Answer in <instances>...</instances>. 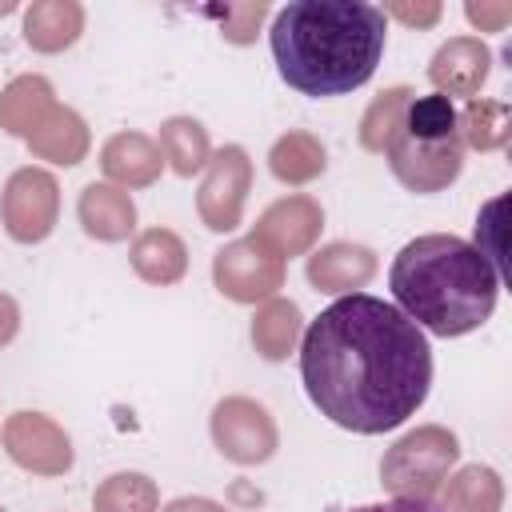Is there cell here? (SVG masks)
<instances>
[{
	"mask_svg": "<svg viewBox=\"0 0 512 512\" xmlns=\"http://www.w3.org/2000/svg\"><path fill=\"white\" fill-rule=\"evenodd\" d=\"M300 376L320 416L348 432L380 436L428 400L432 348L396 304L348 292L308 324Z\"/></svg>",
	"mask_w": 512,
	"mask_h": 512,
	"instance_id": "1",
	"label": "cell"
},
{
	"mask_svg": "<svg viewBox=\"0 0 512 512\" xmlns=\"http://www.w3.org/2000/svg\"><path fill=\"white\" fill-rule=\"evenodd\" d=\"M388 20L364 0H296L268 28L276 68L304 96H344L372 80Z\"/></svg>",
	"mask_w": 512,
	"mask_h": 512,
	"instance_id": "2",
	"label": "cell"
},
{
	"mask_svg": "<svg viewBox=\"0 0 512 512\" xmlns=\"http://www.w3.org/2000/svg\"><path fill=\"white\" fill-rule=\"evenodd\" d=\"M500 284L492 260L452 232L408 240L388 268V288L400 312L432 336L476 332L492 316Z\"/></svg>",
	"mask_w": 512,
	"mask_h": 512,
	"instance_id": "3",
	"label": "cell"
},
{
	"mask_svg": "<svg viewBox=\"0 0 512 512\" xmlns=\"http://www.w3.org/2000/svg\"><path fill=\"white\" fill-rule=\"evenodd\" d=\"M384 156H388L392 176L408 192L428 196V192L448 188L464 168V144H460L452 100L440 92L412 96Z\"/></svg>",
	"mask_w": 512,
	"mask_h": 512,
	"instance_id": "4",
	"label": "cell"
},
{
	"mask_svg": "<svg viewBox=\"0 0 512 512\" xmlns=\"http://www.w3.org/2000/svg\"><path fill=\"white\" fill-rule=\"evenodd\" d=\"M460 460V440L444 424H420L404 432L380 460V484L404 500H432Z\"/></svg>",
	"mask_w": 512,
	"mask_h": 512,
	"instance_id": "5",
	"label": "cell"
},
{
	"mask_svg": "<svg viewBox=\"0 0 512 512\" xmlns=\"http://www.w3.org/2000/svg\"><path fill=\"white\" fill-rule=\"evenodd\" d=\"M4 232L16 244H40L60 220V184L44 168H16L0 196Z\"/></svg>",
	"mask_w": 512,
	"mask_h": 512,
	"instance_id": "6",
	"label": "cell"
},
{
	"mask_svg": "<svg viewBox=\"0 0 512 512\" xmlns=\"http://www.w3.org/2000/svg\"><path fill=\"white\" fill-rule=\"evenodd\" d=\"M212 444L220 448L224 460H232L240 468H252V464L272 460V452L280 444V432H276L272 412L260 400L224 396L212 408Z\"/></svg>",
	"mask_w": 512,
	"mask_h": 512,
	"instance_id": "7",
	"label": "cell"
},
{
	"mask_svg": "<svg viewBox=\"0 0 512 512\" xmlns=\"http://www.w3.org/2000/svg\"><path fill=\"white\" fill-rule=\"evenodd\" d=\"M252 192V160L240 144H224L220 152L208 156L200 192H196V212L204 220V228L212 232H232L240 228L244 204Z\"/></svg>",
	"mask_w": 512,
	"mask_h": 512,
	"instance_id": "8",
	"label": "cell"
},
{
	"mask_svg": "<svg viewBox=\"0 0 512 512\" xmlns=\"http://www.w3.org/2000/svg\"><path fill=\"white\" fill-rule=\"evenodd\" d=\"M212 284L236 304H264L284 288V260L244 236L212 256Z\"/></svg>",
	"mask_w": 512,
	"mask_h": 512,
	"instance_id": "9",
	"label": "cell"
},
{
	"mask_svg": "<svg viewBox=\"0 0 512 512\" xmlns=\"http://www.w3.org/2000/svg\"><path fill=\"white\" fill-rule=\"evenodd\" d=\"M0 440H4V452L12 456V464H20L24 472H36V476H64L76 460L68 432L44 412H28V408L12 412L4 420Z\"/></svg>",
	"mask_w": 512,
	"mask_h": 512,
	"instance_id": "10",
	"label": "cell"
},
{
	"mask_svg": "<svg viewBox=\"0 0 512 512\" xmlns=\"http://www.w3.org/2000/svg\"><path fill=\"white\" fill-rule=\"evenodd\" d=\"M320 228H324V208L312 196L296 192V196H284L260 212L252 240L260 248H268L272 256L288 260V256H304L320 240Z\"/></svg>",
	"mask_w": 512,
	"mask_h": 512,
	"instance_id": "11",
	"label": "cell"
},
{
	"mask_svg": "<svg viewBox=\"0 0 512 512\" xmlns=\"http://www.w3.org/2000/svg\"><path fill=\"white\" fill-rule=\"evenodd\" d=\"M492 72V52L480 36H452L448 44L436 48L432 64H428V80L440 96H476L484 88Z\"/></svg>",
	"mask_w": 512,
	"mask_h": 512,
	"instance_id": "12",
	"label": "cell"
},
{
	"mask_svg": "<svg viewBox=\"0 0 512 512\" xmlns=\"http://www.w3.org/2000/svg\"><path fill=\"white\" fill-rule=\"evenodd\" d=\"M100 168L116 188H148L164 172V156L152 136L144 132H116L100 148Z\"/></svg>",
	"mask_w": 512,
	"mask_h": 512,
	"instance_id": "13",
	"label": "cell"
},
{
	"mask_svg": "<svg viewBox=\"0 0 512 512\" xmlns=\"http://www.w3.org/2000/svg\"><path fill=\"white\" fill-rule=\"evenodd\" d=\"M376 276V252L352 240H332L308 256V284L316 292H356Z\"/></svg>",
	"mask_w": 512,
	"mask_h": 512,
	"instance_id": "14",
	"label": "cell"
},
{
	"mask_svg": "<svg viewBox=\"0 0 512 512\" xmlns=\"http://www.w3.org/2000/svg\"><path fill=\"white\" fill-rule=\"evenodd\" d=\"M24 144L32 148V156H40V160H48V164H60V168H72V164H80V160L88 156L92 136H88L84 116L56 100V104L36 120V128L28 132Z\"/></svg>",
	"mask_w": 512,
	"mask_h": 512,
	"instance_id": "15",
	"label": "cell"
},
{
	"mask_svg": "<svg viewBox=\"0 0 512 512\" xmlns=\"http://www.w3.org/2000/svg\"><path fill=\"white\" fill-rule=\"evenodd\" d=\"M76 216H80L84 232L104 244H120L136 232V204L116 184H88L76 200Z\"/></svg>",
	"mask_w": 512,
	"mask_h": 512,
	"instance_id": "16",
	"label": "cell"
},
{
	"mask_svg": "<svg viewBox=\"0 0 512 512\" xmlns=\"http://www.w3.org/2000/svg\"><path fill=\"white\" fill-rule=\"evenodd\" d=\"M84 32V8L76 0H36L24 12V40L36 52H64Z\"/></svg>",
	"mask_w": 512,
	"mask_h": 512,
	"instance_id": "17",
	"label": "cell"
},
{
	"mask_svg": "<svg viewBox=\"0 0 512 512\" xmlns=\"http://www.w3.org/2000/svg\"><path fill=\"white\" fill-rule=\"evenodd\" d=\"M128 256H132L136 276L148 280V284H160V288L176 284L188 272V248H184V240L172 228H148V232H140L132 240V252Z\"/></svg>",
	"mask_w": 512,
	"mask_h": 512,
	"instance_id": "18",
	"label": "cell"
},
{
	"mask_svg": "<svg viewBox=\"0 0 512 512\" xmlns=\"http://www.w3.org/2000/svg\"><path fill=\"white\" fill-rule=\"evenodd\" d=\"M504 480L488 464H464L440 484V512H500Z\"/></svg>",
	"mask_w": 512,
	"mask_h": 512,
	"instance_id": "19",
	"label": "cell"
},
{
	"mask_svg": "<svg viewBox=\"0 0 512 512\" xmlns=\"http://www.w3.org/2000/svg\"><path fill=\"white\" fill-rule=\"evenodd\" d=\"M56 104V92L44 76L28 72V76H16L4 92H0V128L8 136H20L28 140V132L36 128V120Z\"/></svg>",
	"mask_w": 512,
	"mask_h": 512,
	"instance_id": "20",
	"label": "cell"
},
{
	"mask_svg": "<svg viewBox=\"0 0 512 512\" xmlns=\"http://www.w3.org/2000/svg\"><path fill=\"white\" fill-rule=\"evenodd\" d=\"M300 332H304V316H300V308L292 300L272 296L252 316V344H256V352L264 360H288V352L296 348Z\"/></svg>",
	"mask_w": 512,
	"mask_h": 512,
	"instance_id": "21",
	"label": "cell"
},
{
	"mask_svg": "<svg viewBox=\"0 0 512 512\" xmlns=\"http://www.w3.org/2000/svg\"><path fill=\"white\" fill-rule=\"evenodd\" d=\"M164 164L176 172V176H196L208 168V156H212V144H208V132L200 120L192 116H172L160 124V140H156Z\"/></svg>",
	"mask_w": 512,
	"mask_h": 512,
	"instance_id": "22",
	"label": "cell"
},
{
	"mask_svg": "<svg viewBox=\"0 0 512 512\" xmlns=\"http://www.w3.org/2000/svg\"><path fill=\"white\" fill-rule=\"evenodd\" d=\"M268 168L280 184H312L324 168H328V156H324V144L320 136L296 128V132H284L272 152H268Z\"/></svg>",
	"mask_w": 512,
	"mask_h": 512,
	"instance_id": "23",
	"label": "cell"
},
{
	"mask_svg": "<svg viewBox=\"0 0 512 512\" xmlns=\"http://www.w3.org/2000/svg\"><path fill=\"white\" fill-rule=\"evenodd\" d=\"M456 128H460V144L476 148V152H496L508 144L512 136V112L504 100H488V96H472L460 112H456Z\"/></svg>",
	"mask_w": 512,
	"mask_h": 512,
	"instance_id": "24",
	"label": "cell"
},
{
	"mask_svg": "<svg viewBox=\"0 0 512 512\" xmlns=\"http://www.w3.org/2000/svg\"><path fill=\"white\" fill-rule=\"evenodd\" d=\"M92 512H160V488L144 472H112L96 484Z\"/></svg>",
	"mask_w": 512,
	"mask_h": 512,
	"instance_id": "25",
	"label": "cell"
},
{
	"mask_svg": "<svg viewBox=\"0 0 512 512\" xmlns=\"http://www.w3.org/2000/svg\"><path fill=\"white\" fill-rule=\"evenodd\" d=\"M412 96H416L412 88L396 84V88H384V92L364 108V116H360V144H364L368 152H384V148H388V140L396 136V128H400L404 108H408Z\"/></svg>",
	"mask_w": 512,
	"mask_h": 512,
	"instance_id": "26",
	"label": "cell"
},
{
	"mask_svg": "<svg viewBox=\"0 0 512 512\" xmlns=\"http://www.w3.org/2000/svg\"><path fill=\"white\" fill-rule=\"evenodd\" d=\"M212 16L220 20L224 40H232V44H252L260 20L268 16V4H264V0H256V4H224V8H212Z\"/></svg>",
	"mask_w": 512,
	"mask_h": 512,
	"instance_id": "27",
	"label": "cell"
},
{
	"mask_svg": "<svg viewBox=\"0 0 512 512\" xmlns=\"http://www.w3.org/2000/svg\"><path fill=\"white\" fill-rule=\"evenodd\" d=\"M380 12H384V20L396 16V20L408 24V28H432V24L444 16V8H440L436 0H424V4H404V0H400V4H384Z\"/></svg>",
	"mask_w": 512,
	"mask_h": 512,
	"instance_id": "28",
	"label": "cell"
},
{
	"mask_svg": "<svg viewBox=\"0 0 512 512\" xmlns=\"http://www.w3.org/2000/svg\"><path fill=\"white\" fill-rule=\"evenodd\" d=\"M464 16H468V24L472 28H480V32H500L508 20H512V4H504V0H496V4H464Z\"/></svg>",
	"mask_w": 512,
	"mask_h": 512,
	"instance_id": "29",
	"label": "cell"
},
{
	"mask_svg": "<svg viewBox=\"0 0 512 512\" xmlns=\"http://www.w3.org/2000/svg\"><path fill=\"white\" fill-rule=\"evenodd\" d=\"M348 512H440V508H432V500H404V496H392V500L360 504V508H348Z\"/></svg>",
	"mask_w": 512,
	"mask_h": 512,
	"instance_id": "30",
	"label": "cell"
},
{
	"mask_svg": "<svg viewBox=\"0 0 512 512\" xmlns=\"http://www.w3.org/2000/svg\"><path fill=\"white\" fill-rule=\"evenodd\" d=\"M16 332H20V308H16V300L8 292H0V348L12 344Z\"/></svg>",
	"mask_w": 512,
	"mask_h": 512,
	"instance_id": "31",
	"label": "cell"
},
{
	"mask_svg": "<svg viewBox=\"0 0 512 512\" xmlns=\"http://www.w3.org/2000/svg\"><path fill=\"white\" fill-rule=\"evenodd\" d=\"M160 512H228L224 504L208 500V496H176L172 504H164Z\"/></svg>",
	"mask_w": 512,
	"mask_h": 512,
	"instance_id": "32",
	"label": "cell"
},
{
	"mask_svg": "<svg viewBox=\"0 0 512 512\" xmlns=\"http://www.w3.org/2000/svg\"><path fill=\"white\" fill-rule=\"evenodd\" d=\"M0 512H4V508H0Z\"/></svg>",
	"mask_w": 512,
	"mask_h": 512,
	"instance_id": "33",
	"label": "cell"
}]
</instances>
